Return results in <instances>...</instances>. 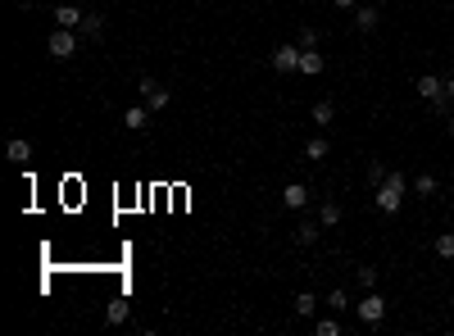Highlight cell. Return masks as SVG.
<instances>
[{
    "label": "cell",
    "instance_id": "obj_26",
    "mask_svg": "<svg viewBox=\"0 0 454 336\" xmlns=\"http://www.w3.org/2000/svg\"><path fill=\"white\" fill-rule=\"evenodd\" d=\"M318 336H341V323L336 318H318Z\"/></svg>",
    "mask_w": 454,
    "mask_h": 336
},
{
    "label": "cell",
    "instance_id": "obj_14",
    "mask_svg": "<svg viewBox=\"0 0 454 336\" xmlns=\"http://www.w3.org/2000/svg\"><path fill=\"white\" fill-rule=\"evenodd\" d=\"M318 228H323V223H314V218H304L300 228H295V246H314V241L323 237V232H318Z\"/></svg>",
    "mask_w": 454,
    "mask_h": 336
},
{
    "label": "cell",
    "instance_id": "obj_18",
    "mask_svg": "<svg viewBox=\"0 0 454 336\" xmlns=\"http://www.w3.org/2000/svg\"><path fill=\"white\" fill-rule=\"evenodd\" d=\"M327 150H332V146H327L323 137H309V141H304V159H314V164L327 159Z\"/></svg>",
    "mask_w": 454,
    "mask_h": 336
},
{
    "label": "cell",
    "instance_id": "obj_28",
    "mask_svg": "<svg viewBox=\"0 0 454 336\" xmlns=\"http://www.w3.org/2000/svg\"><path fill=\"white\" fill-rule=\"evenodd\" d=\"M445 96H450V100H454V77H450V82H445Z\"/></svg>",
    "mask_w": 454,
    "mask_h": 336
},
{
    "label": "cell",
    "instance_id": "obj_3",
    "mask_svg": "<svg viewBox=\"0 0 454 336\" xmlns=\"http://www.w3.org/2000/svg\"><path fill=\"white\" fill-rule=\"evenodd\" d=\"M355 318H359L364 327H377L382 318H386V300H382L377 291H364V300L355 304Z\"/></svg>",
    "mask_w": 454,
    "mask_h": 336
},
{
    "label": "cell",
    "instance_id": "obj_2",
    "mask_svg": "<svg viewBox=\"0 0 454 336\" xmlns=\"http://www.w3.org/2000/svg\"><path fill=\"white\" fill-rule=\"evenodd\" d=\"M77 41H82V37H77L73 28H55L50 41H46V55H50V59H73V55H77Z\"/></svg>",
    "mask_w": 454,
    "mask_h": 336
},
{
    "label": "cell",
    "instance_id": "obj_11",
    "mask_svg": "<svg viewBox=\"0 0 454 336\" xmlns=\"http://www.w3.org/2000/svg\"><path fill=\"white\" fill-rule=\"evenodd\" d=\"M87 19V14L77 10V5H59V10H55V28H73L77 32V23Z\"/></svg>",
    "mask_w": 454,
    "mask_h": 336
},
{
    "label": "cell",
    "instance_id": "obj_13",
    "mask_svg": "<svg viewBox=\"0 0 454 336\" xmlns=\"http://www.w3.org/2000/svg\"><path fill=\"white\" fill-rule=\"evenodd\" d=\"M5 155H10V164H28V159H32V146L23 141V137H10V146H5Z\"/></svg>",
    "mask_w": 454,
    "mask_h": 336
},
{
    "label": "cell",
    "instance_id": "obj_12",
    "mask_svg": "<svg viewBox=\"0 0 454 336\" xmlns=\"http://www.w3.org/2000/svg\"><path fill=\"white\" fill-rule=\"evenodd\" d=\"M291 309H295L300 318H314V314H318V295H314V291H300V295L291 300Z\"/></svg>",
    "mask_w": 454,
    "mask_h": 336
},
{
    "label": "cell",
    "instance_id": "obj_19",
    "mask_svg": "<svg viewBox=\"0 0 454 336\" xmlns=\"http://www.w3.org/2000/svg\"><path fill=\"white\" fill-rule=\"evenodd\" d=\"M332 119H336V105H332V100H314V123H318V128H327Z\"/></svg>",
    "mask_w": 454,
    "mask_h": 336
},
{
    "label": "cell",
    "instance_id": "obj_15",
    "mask_svg": "<svg viewBox=\"0 0 454 336\" xmlns=\"http://www.w3.org/2000/svg\"><path fill=\"white\" fill-rule=\"evenodd\" d=\"M105 32V19H100V14H87V19L77 23V37H82V41H91V37H100Z\"/></svg>",
    "mask_w": 454,
    "mask_h": 336
},
{
    "label": "cell",
    "instance_id": "obj_29",
    "mask_svg": "<svg viewBox=\"0 0 454 336\" xmlns=\"http://www.w3.org/2000/svg\"><path fill=\"white\" fill-rule=\"evenodd\" d=\"M445 132H450V137H454V114H450V119H445Z\"/></svg>",
    "mask_w": 454,
    "mask_h": 336
},
{
    "label": "cell",
    "instance_id": "obj_27",
    "mask_svg": "<svg viewBox=\"0 0 454 336\" xmlns=\"http://www.w3.org/2000/svg\"><path fill=\"white\" fill-rule=\"evenodd\" d=\"M336 10H355V0H332Z\"/></svg>",
    "mask_w": 454,
    "mask_h": 336
},
{
    "label": "cell",
    "instance_id": "obj_17",
    "mask_svg": "<svg viewBox=\"0 0 454 336\" xmlns=\"http://www.w3.org/2000/svg\"><path fill=\"white\" fill-rule=\"evenodd\" d=\"M318 223H323V228H336V223H341V205H336V200H323V205H318Z\"/></svg>",
    "mask_w": 454,
    "mask_h": 336
},
{
    "label": "cell",
    "instance_id": "obj_8",
    "mask_svg": "<svg viewBox=\"0 0 454 336\" xmlns=\"http://www.w3.org/2000/svg\"><path fill=\"white\" fill-rule=\"evenodd\" d=\"M418 96L427 100V105H436V100L445 96V82H441L436 73H422V77H418Z\"/></svg>",
    "mask_w": 454,
    "mask_h": 336
},
{
    "label": "cell",
    "instance_id": "obj_4",
    "mask_svg": "<svg viewBox=\"0 0 454 336\" xmlns=\"http://www.w3.org/2000/svg\"><path fill=\"white\" fill-rule=\"evenodd\" d=\"M137 96L146 100L150 109H168V105H173V91L159 87V77H141V82H137Z\"/></svg>",
    "mask_w": 454,
    "mask_h": 336
},
{
    "label": "cell",
    "instance_id": "obj_30",
    "mask_svg": "<svg viewBox=\"0 0 454 336\" xmlns=\"http://www.w3.org/2000/svg\"><path fill=\"white\" fill-rule=\"evenodd\" d=\"M364 5H377V0H364Z\"/></svg>",
    "mask_w": 454,
    "mask_h": 336
},
{
    "label": "cell",
    "instance_id": "obj_9",
    "mask_svg": "<svg viewBox=\"0 0 454 336\" xmlns=\"http://www.w3.org/2000/svg\"><path fill=\"white\" fill-rule=\"evenodd\" d=\"M377 23H382L377 5H359V10H355V28H359V32H377Z\"/></svg>",
    "mask_w": 454,
    "mask_h": 336
},
{
    "label": "cell",
    "instance_id": "obj_1",
    "mask_svg": "<svg viewBox=\"0 0 454 336\" xmlns=\"http://www.w3.org/2000/svg\"><path fill=\"white\" fill-rule=\"evenodd\" d=\"M404 191H409V177H404L400 168H391V173H386V182H382L377 191H373V205H377L382 214H395V209L404 205Z\"/></svg>",
    "mask_w": 454,
    "mask_h": 336
},
{
    "label": "cell",
    "instance_id": "obj_21",
    "mask_svg": "<svg viewBox=\"0 0 454 336\" xmlns=\"http://www.w3.org/2000/svg\"><path fill=\"white\" fill-rule=\"evenodd\" d=\"M436 186H441V182H436L432 173H418V177H413V191H418L422 200H427V195H436Z\"/></svg>",
    "mask_w": 454,
    "mask_h": 336
},
{
    "label": "cell",
    "instance_id": "obj_23",
    "mask_svg": "<svg viewBox=\"0 0 454 336\" xmlns=\"http://www.w3.org/2000/svg\"><path fill=\"white\" fill-rule=\"evenodd\" d=\"M105 318H109L114 327H119V323H128V300H114V304L105 309Z\"/></svg>",
    "mask_w": 454,
    "mask_h": 336
},
{
    "label": "cell",
    "instance_id": "obj_20",
    "mask_svg": "<svg viewBox=\"0 0 454 336\" xmlns=\"http://www.w3.org/2000/svg\"><path fill=\"white\" fill-rule=\"evenodd\" d=\"M436 259L454 264V232H441V237H436Z\"/></svg>",
    "mask_w": 454,
    "mask_h": 336
},
{
    "label": "cell",
    "instance_id": "obj_6",
    "mask_svg": "<svg viewBox=\"0 0 454 336\" xmlns=\"http://www.w3.org/2000/svg\"><path fill=\"white\" fill-rule=\"evenodd\" d=\"M150 114H155V109L146 105V100H141V105H132L128 114H123V128H132V132H146V128H150Z\"/></svg>",
    "mask_w": 454,
    "mask_h": 336
},
{
    "label": "cell",
    "instance_id": "obj_16",
    "mask_svg": "<svg viewBox=\"0 0 454 336\" xmlns=\"http://www.w3.org/2000/svg\"><path fill=\"white\" fill-rule=\"evenodd\" d=\"M327 309H332V314H346V309H350V291H346V286H332V291H327Z\"/></svg>",
    "mask_w": 454,
    "mask_h": 336
},
{
    "label": "cell",
    "instance_id": "obj_7",
    "mask_svg": "<svg viewBox=\"0 0 454 336\" xmlns=\"http://www.w3.org/2000/svg\"><path fill=\"white\" fill-rule=\"evenodd\" d=\"M282 205H286V209H304V205H309V186H304V182H286V186H282Z\"/></svg>",
    "mask_w": 454,
    "mask_h": 336
},
{
    "label": "cell",
    "instance_id": "obj_5",
    "mask_svg": "<svg viewBox=\"0 0 454 336\" xmlns=\"http://www.w3.org/2000/svg\"><path fill=\"white\" fill-rule=\"evenodd\" d=\"M273 68H277V73H295V68H300V46H277V50H273Z\"/></svg>",
    "mask_w": 454,
    "mask_h": 336
},
{
    "label": "cell",
    "instance_id": "obj_24",
    "mask_svg": "<svg viewBox=\"0 0 454 336\" xmlns=\"http://www.w3.org/2000/svg\"><path fill=\"white\" fill-rule=\"evenodd\" d=\"M295 46H300V50H318V32L314 28H300V32H295Z\"/></svg>",
    "mask_w": 454,
    "mask_h": 336
},
{
    "label": "cell",
    "instance_id": "obj_25",
    "mask_svg": "<svg viewBox=\"0 0 454 336\" xmlns=\"http://www.w3.org/2000/svg\"><path fill=\"white\" fill-rule=\"evenodd\" d=\"M355 277H359V286H364V291H377V268H359Z\"/></svg>",
    "mask_w": 454,
    "mask_h": 336
},
{
    "label": "cell",
    "instance_id": "obj_22",
    "mask_svg": "<svg viewBox=\"0 0 454 336\" xmlns=\"http://www.w3.org/2000/svg\"><path fill=\"white\" fill-rule=\"evenodd\" d=\"M382 182H386V164H382V159H373V164H368V186L377 191Z\"/></svg>",
    "mask_w": 454,
    "mask_h": 336
},
{
    "label": "cell",
    "instance_id": "obj_10",
    "mask_svg": "<svg viewBox=\"0 0 454 336\" xmlns=\"http://www.w3.org/2000/svg\"><path fill=\"white\" fill-rule=\"evenodd\" d=\"M327 68V59L318 50H300V68H295V73H304V77H318Z\"/></svg>",
    "mask_w": 454,
    "mask_h": 336
}]
</instances>
